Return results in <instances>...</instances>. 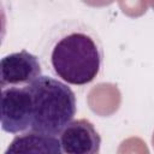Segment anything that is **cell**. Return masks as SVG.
Instances as JSON below:
<instances>
[{
  "instance_id": "cell-1",
  "label": "cell",
  "mask_w": 154,
  "mask_h": 154,
  "mask_svg": "<svg viewBox=\"0 0 154 154\" xmlns=\"http://www.w3.org/2000/svg\"><path fill=\"white\" fill-rule=\"evenodd\" d=\"M41 58L52 73L67 84L85 85L100 73L102 43L96 31L78 19L53 25L42 41Z\"/></svg>"
},
{
  "instance_id": "cell-2",
  "label": "cell",
  "mask_w": 154,
  "mask_h": 154,
  "mask_svg": "<svg viewBox=\"0 0 154 154\" xmlns=\"http://www.w3.org/2000/svg\"><path fill=\"white\" fill-rule=\"evenodd\" d=\"M31 96V129L32 131L60 135L73 120L77 111L76 95L61 81L40 76L28 85Z\"/></svg>"
},
{
  "instance_id": "cell-3",
  "label": "cell",
  "mask_w": 154,
  "mask_h": 154,
  "mask_svg": "<svg viewBox=\"0 0 154 154\" xmlns=\"http://www.w3.org/2000/svg\"><path fill=\"white\" fill-rule=\"evenodd\" d=\"M1 128L10 134H23L31 129V96L25 87L1 89Z\"/></svg>"
},
{
  "instance_id": "cell-4",
  "label": "cell",
  "mask_w": 154,
  "mask_h": 154,
  "mask_svg": "<svg viewBox=\"0 0 154 154\" xmlns=\"http://www.w3.org/2000/svg\"><path fill=\"white\" fill-rule=\"evenodd\" d=\"M42 73L38 57L23 49L11 53L0 60V87H25Z\"/></svg>"
},
{
  "instance_id": "cell-5",
  "label": "cell",
  "mask_w": 154,
  "mask_h": 154,
  "mask_svg": "<svg viewBox=\"0 0 154 154\" xmlns=\"http://www.w3.org/2000/svg\"><path fill=\"white\" fill-rule=\"evenodd\" d=\"M64 154H99L101 137L88 119L72 120L60 134Z\"/></svg>"
},
{
  "instance_id": "cell-6",
  "label": "cell",
  "mask_w": 154,
  "mask_h": 154,
  "mask_svg": "<svg viewBox=\"0 0 154 154\" xmlns=\"http://www.w3.org/2000/svg\"><path fill=\"white\" fill-rule=\"evenodd\" d=\"M4 154H64V152L57 136L29 130L17 135Z\"/></svg>"
}]
</instances>
